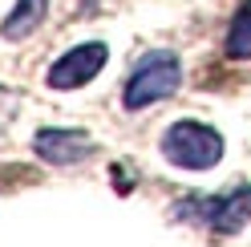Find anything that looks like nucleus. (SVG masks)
<instances>
[{"label":"nucleus","instance_id":"3","mask_svg":"<svg viewBox=\"0 0 251 247\" xmlns=\"http://www.w3.org/2000/svg\"><path fill=\"white\" fill-rule=\"evenodd\" d=\"M175 219H191V223H207L215 231H239L251 219V187H235L227 195H191L186 203L175 207Z\"/></svg>","mask_w":251,"mask_h":247},{"label":"nucleus","instance_id":"7","mask_svg":"<svg viewBox=\"0 0 251 247\" xmlns=\"http://www.w3.org/2000/svg\"><path fill=\"white\" fill-rule=\"evenodd\" d=\"M227 57L231 61H247L251 57V0L235 12V21L227 28Z\"/></svg>","mask_w":251,"mask_h":247},{"label":"nucleus","instance_id":"5","mask_svg":"<svg viewBox=\"0 0 251 247\" xmlns=\"http://www.w3.org/2000/svg\"><path fill=\"white\" fill-rule=\"evenodd\" d=\"M33 150L41 154L45 162H53V166H73V162H81L85 154L93 150V138H89L85 130H65V126H53V130H37Z\"/></svg>","mask_w":251,"mask_h":247},{"label":"nucleus","instance_id":"6","mask_svg":"<svg viewBox=\"0 0 251 247\" xmlns=\"http://www.w3.org/2000/svg\"><path fill=\"white\" fill-rule=\"evenodd\" d=\"M45 17H49V0H17L12 12L4 17V25H0V37L4 41H25L45 25Z\"/></svg>","mask_w":251,"mask_h":247},{"label":"nucleus","instance_id":"1","mask_svg":"<svg viewBox=\"0 0 251 247\" xmlns=\"http://www.w3.org/2000/svg\"><path fill=\"white\" fill-rule=\"evenodd\" d=\"M178 85H182V61H178V53L154 49V53H146L134 65L130 81H126V89H122V105L126 110H146V105H154V101H166Z\"/></svg>","mask_w":251,"mask_h":247},{"label":"nucleus","instance_id":"2","mask_svg":"<svg viewBox=\"0 0 251 247\" xmlns=\"http://www.w3.org/2000/svg\"><path fill=\"white\" fill-rule=\"evenodd\" d=\"M162 158L182 171H211L223 158V134L202 122H175L162 134Z\"/></svg>","mask_w":251,"mask_h":247},{"label":"nucleus","instance_id":"4","mask_svg":"<svg viewBox=\"0 0 251 247\" xmlns=\"http://www.w3.org/2000/svg\"><path fill=\"white\" fill-rule=\"evenodd\" d=\"M109 61V49L101 41H85V45H73L65 57H57L49 73H45V81L49 89H81L85 81H93Z\"/></svg>","mask_w":251,"mask_h":247}]
</instances>
